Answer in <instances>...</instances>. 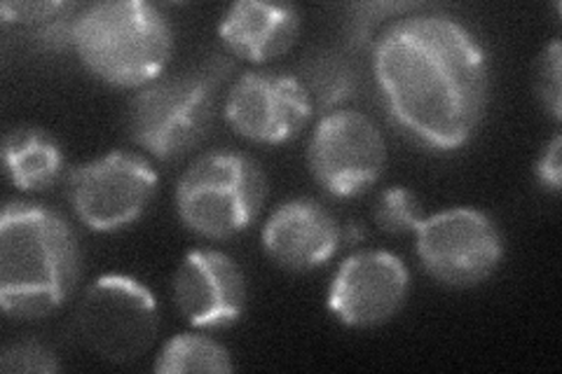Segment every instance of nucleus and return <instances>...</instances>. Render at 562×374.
Returning <instances> with one entry per match:
<instances>
[{"instance_id":"f257e3e1","label":"nucleus","mask_w":562,"mask_h":374,"mask_svg":"<svg viewBox=\"0 0 562 374\" xmlns=\"http://www.w3.org/2000/svg\"><path fill=\"white\" fill-rule=\"evenodd\" d=\"M373 70L386 113L415 144L457 150L481 127L487 57L476 35L452 16H401L375 41Z\"/></svg>"},{"instance_id":"f03ea898","label":"nucleus","mask_w":562,"mask_h":374,"mask_svg":"<svg viewBox=\"0 0 562 374\" xmlns=\"http://www.w3.org/2000/svg\"><path fill=\"white\" fill-rule=\"evenodd\" d=\"M80 276L74 229L43 204L10 202L0 218V307L14 318L59 309Z\"/></svg>"},{"instance_id":"7ed1b4c3","label":"nucleus","mask_w":562,"mask_h":374,"mask_svg":"<svg viewBox=\"0 0 562 374\" xmlns=\"http://www.w3.org/2000/svg\"><path fill=\"white\" fill-rule=\"evenodd\" d=\"M74 47L94 78L140 89L162 78L173 31L165 12L146 0H105L78 12Z\"/></svg>"},{"instance_id":"20e7f679","label":"nucleus","mask_w":562,"mask_h":374,"mask_svg":"<svg viewBox=\"0 0 562 374\" xmlns=\"http://www.w3.org/2000/svg\"><path fill=\"white\" fill-rule=\"evenodd\" d=\"M225 70L221 59H211L140 87L127 105L130 138L162 162H173L198 148L214 124Z\"/></svg>"},{"instance_id":"39448f33","label":"nucleus","mask_w":562,"mask_h":374,"mask_svg":"<svg viewBox=\"0 0 562 374\" xmlns=\"http://www.w3.org/2000/svg\"><path fill=\"white\" fill-rule=\"evenodd\" d=\"M268 194L266 173L241 152H206L176 185V213L204 239H231L258 218Z\"/></svg>"},{"instance_id":"423d86ee","label":"nucleus","mask_w":562,"mask_h":374,"mask_svg":"<svg viewBox=\"0 0 562 374\" xmlns=\"http://www.w3.org/2000/svg\"><path fill=\"white\" fill-rule=\"evenodd\" d=\"M76 326L80 340L109 363H134L146 355L160 330L155 295L127 274H103L85 291Z\"/></svg>"},{"instance_id":"0eeeda50","label":"nucleus","mask_w":562,"mask_h":374,"mask_svg":"<svg viewBox=\"0 0 562 374\" xmlns=\"http://www.w3.org/2000/svg\"><path fill=\"white\" fill-rule=\"evenodd\" d=\"M417 258L448 288L481 286L504 258L502 231L487 213L454 206L427 216L415 229Z\"/></svg>"},{"instance_id":"6e6552de","label":"nucleus","mask_w":562,"mask_h":374,"mask_svg":"<svg viewBox=\"0 0 562 374\" xmlns=\"http://www.w3.org/2000/svg\"><path fill=\"white\" fill-rule=\"evenodd\" d=\"M157 192V173L146 157L113 150L68 173V200L92 231H117L144 216Z\"/></svg>"},{"instance_id":"1a4fd4ad","label":"nucleus","mask_w":562,"mask_h":374,"mask_svg":"<svg viewBox=\"0 0 562 374\" xmlns=\"http://www.w3.org/2000/svg\"><path fill=\"white\" fill-rule=\"evenodd\" d=\"M307 165L314 181L328 194L351 200L380 181L386 167V144L371 117L338 109L316 122Z\"/></svg>"},{"instance_id":"9d476101","label":"nucleus","mask_w":562,"mask_h":374,"mask_svg":"<svg viewBox=\"0 0 562 374\" xmlns=\"http://www.w3.org/2000/svg\"><path fill=\"white\" fill-rule=\"evenodd\" d=\"M312 99L301 78L277 70H249L225 99V120L246 140L260 146L289 144L312 117Z\"/></svg>"},{"instance_id":"9b49d317","label":"nucleus","mask_w":562,"mask_h":374,"mask_svg":"<svg viewBox=\"0 0 562 374\" xmlns=\"http://www.w3.org/2000/svg\"><path fill=\"white\" fill-rule=\"evenodd\" d=\"M411 293L408 267L390 251L349 256L328 286V311L347 328H378L406 305Z\"/></svg>"},{"instance_id":"f8f14e48","label":"nucleus","mask_w":562,"mask_h":374,"mask_svg":"<svg viewBox=\"0 0 562 374\" xmlns=\"http://www.w3.org/2000/svg\"><path fill=\"white\" fill-rule=\"evenodd\" d=\"M173 299L190 326L223 330L246 309V279L239 264L214 248L190 251L173 274Z\"/></svg>"},{"instance_id":"ddd939ff","label":"nucleus","mask_w":562,"mask_h":374,"mask_svg":"<svg viewBox=\"0 0 562 374\" xmlns=\"http://www.w3.org/2000/svg\"><path fill=\"white\" fill-rule=\"evenodd\" d=\"M340 246V225L333 213L310 197L279 204L262 227V248L286 272H310L326 264Z\"/></svg>"},{"instance_id":"4468645a","label":"nucleus","mask_w":562,"mask_h":374,"mask_svg":"<svg viewBox=\"0 0 562 374\" xmlns=\"http://www.w3.org/2000/svg\"><path fill=\"white\" fill-rule=\"evenodd\" d=\"M301 31V14L289 3L266 0H241L225 10L218 24L223 43L233 55L268 64L293 47Z\"/></svg>"},{"instance_id":"2eb2a0df","label":"nucleus","mask_w":562,"mask_h":374,"mask_svg":"<svg viewBox=\"0 0 562 374\" xmlns=\"http://www.w3.org/2000/svg\"><path fill=\"white\" fill-rule=\"evenodd\" d=\"M3 162L14 188L35 192L57 183L64 169V152L49 132L14 127L3 138Z\"/></svg>"},{"instance_id":"dca6fc26","label":"nucleus","mask_w":562,"mask_h":374,"mask_svg":"<svg viewBox=\"0 0 562 374\" xmlns=\"http://www.w3.org/2000/svg\"><path fill=\"white\" fill-rule=\"evenodd\" d=\"M82 8L74 3H61V0H52V3H8L0 5L5 26H16L26 31V41L35 49H66L74 47V26L78 20V12Z\"/></svg>"},{"instance_id":"f3484780","label":"nucleus","mask_w":562,"mask_h":374,"mask_svg":"<svg viewBox=\"0 0 562 374\" xmlns=\"http://www.w3.org/2000/svg\"><path fill=\"white\" fill-rule=\"evenodd\" d=\"M314 109L326 113L338 111L345 101L355 97L359 87V68L351 57L338 49H328L314 55L305 66V78H301Z\"/></svg>"},{"instance_id":"a211bd4d","label":"nucleus","mask_w":562,"mask_h":374,"mask_svg":"<svg viewBox=\"0 0 562 374\" xmlns=\"http://www.w3.org/2000/svg\"><path fill=\"white\" fill-rule=\"evenodd\" d=\"M157 374L179 372H233V355L221 342L202 332H181L162 347L153 365Z\"/></svg>"},{"instance_id":"6ab92c4d","label":"nucleus","mask_w":562,"mask_h":374,"mask_svg":"<svg viewBox=\"0 0 562 374\" xmlns=\"http://www.w3.org/2000/svg\"><path fill=\"white\" fill-rule=\"evenodd\" d=\"M425 218V208H422L417 194L403 185L384 190L373 208L375 225L390 235H411V231L415 235Z\"/></svg>"},{"instance_id":"aec40b11","label":"nucleus","mask_w":562,"mask_h":374,"mask_svg":"<svg viewBox=\"0 0 562 374\" xmlns=\"http://www.w3.org/2000/svg\"><path fill=\"white\" fill-rule=\"evenodd\" d=\"M535 94L555 122L562 117V47L553 38L537 59L535 66Z\"/></svg>"},{"instance_id":"412c9836","label":"nucleus","mask_w":562,"mask_h":374,"mask_svg":"<svg viewBox=\"0 0 562 374\" xmlns=\"http://www.w3.org/2000/svg\"><path fill=\"white\" fill-rule=\"evenodd\" d=\"M0 370L8 374L16 372H38V374H49V372H59L61 363L55 355V351H49L41 342H16L10 344L3 355H0Z\"/></svg>"},{"instance_id":"4be33fe9","label":"nucleus","mask_w":562,"mask_h":374,"mask_svg":"<svg viewBox=\"0 0 562 374\" xmlns=\"http://www.w3.org/2000/svg\"><path fill=\"white\" fill-rule=\"evenodd\" d=\"M417 5L411 3H366L357 5L355 14L349 20V45L351 47H363L373 41V29L390 14H403L406 10H415Z\"/></svg>"},{"instance_id":"5701e85b","label":"nucleus","mask_w":562,"mask_h":374,"mask_svg":"<svg viewBox=\"0 0 562 374\" xmlns=\"http://www.w3.org/2000/svg\"><path fill=\"white\" fill-rule=\"evenodd\" d=\"M537 178L539 183L551 190L553 194L560 192L562 185V136L555 134L551 144L543 148L539 162H537Z\"/></svg>"}]
</instances>
